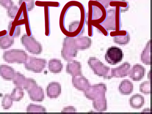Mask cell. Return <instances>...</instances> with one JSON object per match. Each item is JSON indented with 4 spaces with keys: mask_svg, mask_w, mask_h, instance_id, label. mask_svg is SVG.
Instances as JSON below:
<instances>
[{
    "mask_svg": "<svg viewBox=\"0 0 152 114\" xmlns=\"http://www.w3.org/2000/svg\"><path fill=\"white\" fill-rule=\"evenodd\" d=\"M30 99L34 102H41L44 99V92L42 88L38 85L27 92Z\"/></svg>",
    "mask_w": 152,
    "mask_h": 114,
    "instance_id": "cell-16",
    "label": "cell"
},
{
    "mask_svg": "<svg viewBox=\"0 0 152 114\" xmlns=\"http://www.w3.org/2000/svg\"><path fill=\"white\" fill-rule=\"evenodd\" d=\"M14 43V37L9 34L0 37V48L6 49L10 47Z\"/></svg>",
    "mask_w": 152,
    "mask_h": 114,
    "instance_id": "cell-22",
    "label": "cell"
},
{
    "mask_svg": "<svg viewBox=\"0 0 152 114\" xmlns=\"http://www.w3.org/2000/svg\"><path fill=\"white\" fill-rule=\"evenodd\" d=\"M114 42L120 45H125L130 41V36L129 33L125 36H117L113 37Z\"/></svg>",
    "mask_w": 152,
    "mask_h": 114,
    "instance_id": "cell-26",
    "label": "cell"
},
{
    "mask_svg": "<svg viewBox=\"0 0 152 114\" xmlns=\"http://www.w3.org/2000/svg\"><path fill=\"white\" fill-rule=\"evenodd\" d=\"M84 9L83 5L75 1H69L63 7L60 16L59 26L61 31L66 36L75 37L83 34Z\"/></svg>",
    "mask_w": 152,
    "mask_h": 114,
    "instance_id": "cell-1",
    "label": "cell"
},
{
    "mask_svg": "<svg viewBox=\"0 0 152 114\" xmlns=\"http://www.w3.org/2000/svg\"><path fill=\"white\" fill-rule=\"evenodd\" d=\"M66 66V72L72 76L82 74L81 65L76 60H71L68 61Z\"/></svg>",
    "mask_w": 152,
    "mask_h": 114,
    "instance_id": "cell-15",
    "label": "cell"
},
{
    "mask_svg": "<svg viewBox=\"0 0 152 114\" xmlns=\"http://www.w3.org/2000/svg\"><path fill=\"white\" fill-rule=\"evenodd\" d=\"M8 31L10 36L14 37H18L20 34V26L14 24L13 21H11L8 25Z\"/></svg>",
    "mask_w": 152,
    "mask_h": 114,
    "instance_id": "cell-23",
    "label": "cell"
},
{
    "mask_svg": "<svg viewBox=\"0 0 152 114\" xmlns=\"http://www.w3.org/2000/svg\"><path fill=\"white\" fill-rule=\"evenodd\" d=\"M13 100L11 95L5 94L3 97L1 101V106L4 110H8L12 105Z\"/></svg>",
    "mask_w": 152,
    "mask_h": 114,
    "instance_id": "cell-29",
    "label": "cell"
},
{
    "mask_svg": "<svg viewBox=\"0 0 152 114\" xmlns=\"http://www.w3.org/2000/svg\"><path fill=\"white\" fill-rule=\"evenodd\" d=\"M10 95L13 101H20L24 96L23 89L16 87L13 89Z\"/></svg>",
    "mask_w": 152,
    "mask_h": 114,
    "instance_id": "cell-24",
    "label": "cell"
},
{
    "mask_svg": "<svg viewBox=\"0 0 152 114\" xmlns=\"http://www.w3.org/2000/svg\"><path fill=\"white\" fill-rule=\"evenodd\" d=\"M72 83L76 89L83 91L90 85L88 79L82 74L72 76Z\"/></svg>",
    "mask_w": 152,
    "mask_h": 114,
    "instance_id": "cell-10",
    "label": "cell"
},
{
    "mask_svg": "<svg viewBox=\"0 0 152 114\" xmlns=\"http://www.w3.org/2000/svg\"><path fill=\"white\" fill-rule=\"evenodd\" d=\"M48 68V69L52 73H59L63 69V64L60 60L53 58L49 61Z\"/></svg>",
    "mask_w": 152,
    "mask_h": 114,
    "instance_id": "cell-20",
    "label": "cell"
},
{
    "mask_svg": "<svg viewBox=\"0 0 152 114\" xmlns=\"http://www.w3.org/2000/svg\"><path fill=\"white\" fill-rule=\"evenodd\" d=\"M47 63L45 59L28 56L26 61L24 64L25 67L27 70L34 73H39L45 68Z\"/></svg>",
    "mask_w": 152,
    "mask_h": 114,
    "instance_id": "cell-7",
    "label": "cell"
},
{
    "mask_svg": "<svg viewBox=\"0 0 152 114\" xmlns=\"http://www.w3.org/2000/svg\"><path fill=\"white\" fill-rule=\"evenodd\" d=\"M120 92L124 95H129L133 91V84L128 79L122 81L118 87Z\"/></svg>",
    "mask_w": 152,
    "mask_h": 114,
    "instance_id": "cell-18",
    "label": "cell"
},
{
    "mask_svg": "<svg viewBox=\"0 0 152 114\" xmlns=\"http://www.w3.org/2000/svg\"><path fill=\"white\" fill-rule=\"evenodd\" d=\"M107 90L105 84L100 83L91 85L90 84L84 91L87 98L93 100V107L96 110L102 112L107 109L105 93Z\"/></svg>",
    "mask_w": 152,
    "mask_h": 114,
    "instance_id": "cell-2",
    "label": "cell"
},
{
    "mask_svg": "<svg viewBox=\"0 0 152 114\" xmlns=\"http://www.w3.org/2000/svg\"><path fill=\"white\" fill-rule=\"evenodd\" d=\"M47 96L50 98H57L61 93V86L58 82L49 83L46 88Z\"/></svg>",
    "mask_w": 152,
    "mask_h": 114,
    "instance_id": "cell-14",
    "label": "cell"
},
{
    "mask_svg": "<svg viewBox=\"0 0 152 114\" xmlns=\"http://www.w3.org/2000/svg\"><path fill=\"white\" fill-rule=\"evenodd\" d=\"M27 113H46V108L40 105L30 104L27 107Z\"/></svg>",
    "mask_w": 152,
    "mask_h": 114,
    "instance_id": "cell-27",
    "label": "cell"
},
{
    "mask_svg": "<svg viewBox=\"0 0 152 114\" xmlns=\"http://www.w3.org/2000/svg\"><path fill=\"white\" fill-rule=\"evenodd\" d=\"M141 60L146 65L151 64V40L148 42L141 54Z\"/></svg>",
    "mask_w": 152,
    "mask_h": 114,
    "instance_id": "cell-21",
    "label": "cell"
},
{
    "mask_svg": "<svg viewBox=\"0 0 152 114\" xmlns=\"http://www.w3.org/2000/svg\"><path fill=\"white\" fill-rule=\"evenodd\" d=\"M123 56L122 49L116 46H112L107 50L105 59L108 63L115 65L122 60Z\"/></svg>",
    "mask_w": 152,
    "mask_h": 114,
    "instance_id": "cell-8",
    "label": "cell"
},
{
    "mask_svg": "<svg viewBox=\"0 0 152 114\" xmlns=\"http://www.w3.org/2000/svg\"><path fill=\"white\" fill-rule=\"evenodd\" d=\"M107 17L105 20L101 24V25L107 31L115 30V10L112 9L107 10Z\"/></svg>",
    "mask_w": 152,
    "mask_h": 114,
    "instance_id": "cell-9",
    "label": "cell"
},
{
    "mask_svg": "<svg viewBox=\"0 0 152 114\" xmlns=\"http://www.w3.org/2000/svg\"><path fill=\"white\" fill-rule=\"evenodd\" d=\"M145 71V69L142 65L136 64L130 70L129 77L133 81H139L144 77Z\"/></svg>",
    "mask_w": 152,
    "mask_h": 114,
    "instance_id": "cell-12",
    "label": "cell"
},
{
    "mask_svg": "<svg viewBox=\"0 0 152 114\" xmlns=\"http://www.w3.org/2000/svg\"><path fill=\"white\" fill-rule=\"evenodd\" d=\"M88 63L95 74L99 76H103L104 79H110L112 77L111 68L104 65L96 57H90Z\"/></svg>",
    "mask_w": 152,
    "mask_h": 114,
    "instance_id": "cell-3",
    "label": "cell"
},
{
    "mask_svg": "<svg viewBox=\"0 0 152 114\" xmlns=\"http://www.w3.org/2000/svg\"><path fill=\"white\" fill-rule=\"evenodd\" d=\"M26 78L23 75L19 72H15L12 79L13 83L16 87L23 88Z\"/></svg>",
    "mask_w": 152,
    "mask_h": 114,
    "instance_id": "cell-25",
    "label": "cell"
},
{
    "mask_svg": "<svg viewBox=\"0 0 152 114\" xmlns=\"http://www.w3.org/2000/svg\"><path fill=\"white\" fill-rule=\"evenodd\" d=\"M19 9L17 6L14 5L7 9L8 16L11 19H14L17 15Z\"/></svg>",
    "mask_w": 152,
    "mask_h": 114,
    "instance_id": "cell-33",
    "label": "cell"
},
{
    "mask_svg": "<svg viewBox=\"0 0 152 114\" xmlns=\"http://www.w3.org/2000/svg\"><path fill=\"white\" fill-rule=\"evenodd\" d=\"M35 4L37 6L42 7L48 6V7H59L60 6V3L57 1H37Z\"/></svg>",
    "mask_w": 152,
    "mask_h": 114,
    "instance_id": "cell-31",
    "label": "cell"
},
{
    "mask_svg": "<svg viewBox=\"0 0 152 114\" xmlns=\"http://www.w3.org/2000/svg\"><path fill=\"white\" fill-rule=\"evenodd\" d=\"M115 0H96L101 3L106 8H108L110 5V3L112 1Z\"/></svg>",
    "mask_w": 152,
    "mask_h": 114,
    "instance_id": "cell-36",
    "label": "cell"
},
{
    "mask_svg": "<svg viewBox=\"0 0 152 114\" xmlns=\"http://www.w3.org/2000/svg\"><path fill=\"white\" fill-rule=\"evenodd\" d=\"M77 50L75 45L74 37L66 36L63 40L61 56L64 60L69 61L77 56Z\"/></svg>",
    "mask_w": 152,
    "mask_h": 114,
    "instance_id": "cell-5",
    "label": "cell"
},
{
    "mask_svg": "<svg viewBox=\"0 0 152 114\" xmlns=\"http://www.w3.org/2000/svg\"><path fill=\"white\" fill-rule=\"evenodd\" d=\"M28 56L26 52L22 49H12L4 51L3 58L9 63L25 64Z\"/></svg>",
    "mask_w": 152,
    "mask_h": 114,
    "instance_id": "cell-4",
    "label": "cell"
},
{
    "mask_svg": "<svg viewBox=\"0 0 152 114\" xmlns=\"http://www.w3.org/2000/svg\"><path fill=\"white\" fill-rule=\"evenodd\" d=\"M0 5L7 9L14 5L12 0H0Z\"/></svg>",
    "mask_w": 152,
    "mask_h": 114,
    "instance_id": "cell-35",
    "label": "cell"
},
{
    "mask_svg": "<svg viewBox=\"0 0 152 114\" xmlns=\"http://www.w3.org/2000/svg\"><path fill=\"white\" fill-rule=\"evenodd\" d=\"M129 102L130 106L132 108L140 109L144 104V97L139 94H136L132 96L129 99Z\"/></svg>",
    "mask_w": 152,
    "mask_h": 114,
    "instance_id": "cell-19",
    "label": "cell"
},
{
    "mask_svg": "<svg viewBox=\"0 0 152 114\" xmlns=\"http://www.w3.org/2000/svg\"><path fill=\"white\" fill-rule=\"evenodd\" d=\"M23 2H25L28 11H31L34 8L35 2L34 0H19L18 4L20 6Z\"/></svg>",
    "mask_w": 152,
    "mask_h": 114,
    "instance_id": "cell-34",
    "label": "cell"
},
{
    "mask_svg": "<svg viewBox=\"0 0 152 114\" xmlns=\"http://www.w3.org/2000/svg\"><path fill=\"white\" fill-rule=\"evenodd\" d=\"M130 64L127 62H124L117 68H111L113 77H124L129 75L130 70Z\"/></svg>",
    "mask_w": 152,
    "mask_h": 114,
    "instance_id": "cell-11",
    "label": "cell"
},
{
    "mask_svg": "<svg viewBox=\"0 0 152 114\" xmlns=\"http://www.w3.org/2000/svg\"><path fill=\"white\" fill-rule=\"evenodd\" d=\"M44 7L45 16V34L47 36H49L50 31L49 7L45 6Z\"/></svg>",
    "mask_w": 152,
    "mask_h": 114,
    "instance_id": "cell-28",
    "label": "cell"
},
{
    "mask_svg": "<svg viewBox=\"0 0 152 114\" xmlns=\"http://www.w3.org/2000/svg\"><path fill=\"white\" fill-rule=\"evenodd\" d=\"M140 91L145 94L151 93L150 81H146L142 83L140 85Z\"/></svg>",
    "mask_w": 152,
    "mask_h": 114,
    "instance_id": "cell-32",
    "label": "cell"
},
{
    "mask_svg": "<svg viewBox=\"0 0 152 114\" xmlns=\"http://www.w3.org/2000/svg\"><path fill=\"white\" fill-rule=\"evenodd\" d=\"M37 85V82L34 79L31 78H26L23 88L28 92Z\"/></svg>",
    "mask_w": 152,
    "mask_h": 114,
    "instance_id": "cell-30",
    "label": "cell"
},
{
    "mask_svg": "<svg viewBox=\"0 0 152 114\" xmlns=\"http://www.w3.org/2000/svg\"><path fill=\"white\" fill-rule=\"evenodd\" d=\"M76 109L72 106H68L64 108L61 113H76Z\"/></svg>",
    "mask_w": 152,
    "mask_h": 114,
    "instance_id": "cell-37",
    "label": "cell"
},
{
    "mask_svg": "<svg viewBox=\"0 0 152 114\" xmlns=\"http://www.w3.org/2000/svg\"><path fill=\"white\" fill-rule=\"evenodd\" d=\"M20 42L26 49L32 54L38 55L42 52V45L32 36L24 34L20 38Z\"/></svg>",
    "mask_w": 152,
    "mask_h": 114,
    "instance_id": "cell-6",
    "label": "cell"
},
{
    "mask_svg": "<svg viewBox=\"0 0 152 114\" xmlns=\"http://www.w3.org/2000/svg\"><path fill=\"white\" fill-rule=\"evenodd\" d=\"M75 46L77 50L88 49L91 44V40L87 36H79L74 37Z\"/></svg>",
    "mask_w": 152,
    "mask_h": 114,
    "instance_id": "cell-13",
    "label": "cell"
},
{
    "mask_svg": "<svg viewBox=\"0 0 152 114\" xmlns=\"http://www.w3.org/2000/svg\"><path fill=\"white\" fill-rule=\"evenodd\" d=\"M15 72L14 69L10 66L4 64L0 65V75L3 79L12 80Z\"/></svg>",
    "mask_w": 152,
    "mask_h": 114,
    "instance_id": "cell-17",
    "label": "cell"
}]
</instances>
